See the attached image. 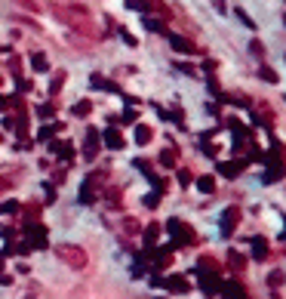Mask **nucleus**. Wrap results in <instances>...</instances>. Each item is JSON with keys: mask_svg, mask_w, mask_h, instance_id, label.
Wrapping results in <instances>:
<instances>
[{"mask_svg": "<svg viewBox=\"0 0 286 299\" xmlns=\"http://www.w3.org/2000/svg\"><path fill=\"white\" fill-rule=\"evenodd\" d=\"M96 152H99V133H96V130H87V145H84L87 161H93V158H96Z\"/></svg>", "mask_w": 286, "mask_h": 299, "instance_id": "7", "label": "nucleus"}, {"mask_svg": "<svg viewBox=\"0 0 286 299\" xmlns=\"http://www.w3.org/2000/svg\"><path fill=\"white\" fill-rule=\"evenodd\" d=\"M102 142H105L108 148H114V152H117V148H124V136H120L117 130H105V136H102Z\"/></svg>", "mask_w": 286, "mask_h": 299, "instance_id": "11", "label": "nucleus"}, {"mask_svg": "<svg viewBox=\"0 0 286 299\" xmlns=\"http://www.w3.org/2000/svg\"><path fill=\"white\" fill-rule=\"evenodd\" d=\"M157 235H160V229L157 226H148L145 229V247H154L157 244Z\"/></svg>", "mask_w": 286, "mask_h": 299, "instance_id": "18", "label": "nucleus"}, {"mask_svg": "<svg viewBox=\"0 0 286 299\" xmlns=\"http://www.w3.org/2000/svg\"><path fill=\"white\" fill-rule=\"evenodd\" d=\"M127 7H130V10H142V13H145V10H148V7H145V4H142V0H127Z\"/></svg>", "mask_w": 286, "mask_h": 299, "instance_id": "26", "label": "nucleus"}, {"mask_svg": "<svg viewBox=\"0 0 286 299\" xmlns=\"http://www.w3.org/2000/svg\"><path fill=\"white\" fill-rule=\"evenodd\" d=\"M167 229H170V235L176 238V244H191V241H194V232L185 226V222H179V219H170Z\"/></svg>", "mask_w": 286, "mask_h": 299, "instance_id": "2", "label": "nucleus"}, {"mask_svg": "<svg viewBox=\"0 0 286 299\" xmlns=\"http://www.w3.org/2000/svg\"><path fill=\"white\" fill-rule=\"evenodd\" d=\"M90 108H93V105L84 99V102H77V105H74V115H77V118H84V115H90Z\"/></svg>", "mask_w": 286, "mask_h": 299, "instance_id": "20", "label": "nucleus"}, {"mask_svg": "<svg viewBox=\"0 0 286 299\" xmlns=\"http://www.w3.org/2000/svg\"><path fill=\"white\" fill-rule=\"evenodd\" d=\"M4 108H7V99H4V96H0V111H4Z\"/></svg>", "mask_w": 286, "mask_h": 299, "instance_id": "29", "label": "nucleus"}, {"mask_svg": "<svg viewBox=\"0 0 286 299\" xmlns=\"http://www.w3.org/2000/svg\"><path fill=\"white\" fill-rule=\"evenodd\" d=\"M28 247H34V250H44L47 247V229L44 226H28Z\"/></svg>", "mask_w": 286, "mask_h": 299, "instance_id": "3", "label": "nucleus"}, {"mask_svg": "<svg viewBox=\"0 0 286 299\" xmlns=\"http://www.w3.org/2000/svg\"><path fill=\"white\" fill-rule=\"evenodd\" d=\"M56 130H59V127H44V130H40V139H53Z\"/></svg>", "mask_w": 286, "mask_h": 299, "instance_id": "27", "label": "nucleus"}, {"mask_svg": "<svg viewBox=\"0 0 286 299\" xmlns=\"http://www.w3.org/2000/svg\"><path fill=\"white\" fill-rule=\"evenodd\" d=\"M240 170H243V161H225V164H219V173L228 176V179H234Z\"/></svg>", "mask_w": 286, "mask_h": 299, "instance_id": "10", "label": "nucleus"}, {"mask_svg": "<svg viewBox=\"0 0 286 299\" xmlns=\"http://www.w3.org/2000/svg\"><path fill=\"white\" fill-rule=\"evenodd\" d=\"M160 164H163V167H176V155H173V152H163V155H160Z\"/></svg>", "mask_w": 286, "mask_h": 299, "instance_id": "21", "label": "nucleus"}, {"mask_svg": "<svg viewBox=\"0 0 286 299\" xmlns=\"http://www.w3.org/2000/svg\"><path fill=\"white\" fill-rule=\"evenodd\" d=\"M0 213H19V204H16V201H7V204H0Z\"/></svg>", "mask_w": 286, "mask_h": 299, "instance_id": "23", "label": "nucleus"}, {"mask_svg": "<svg viewBox=\"0 0 286 299\" xmlns=\"http://www.w3.org/2000/svg\"><path fill=\"white\" fill-rule=\"evenodd\" d=\"M170 44H173V50H179V53H197V47L188 41V37H179V34H170Z\"/></svg>", "mask_w": 286, "mask_h": 299, "instance_id": "8", "label": "nucleus"}, {"mask_svg": "<svg viewBox=\"0 0 286 299\" xmlns=\"http://www.w3.org/2000/svg\"><path fill=\"white\" fill-rule=\"evenodd\" d=\"M163 287L173 290V293H188V290H191V287H188V281H185V278H179V275L167 278V281H163Z\"/></svg>", "mask_w": 286, "mask_h": 299, "instance_id": "9", "label": "nucleus"}, {"mask_svg": "<svg viewBox=\"0 0 286 299\" xmlns=\"http://www.w3.org/2000/svg\"><path fill=\"white\" fill-rule=\"evenodd\" d=\"M259 74H262V81H268V84H277V74H274L271 68H262Z\"/></svg>", "mask_w": 286, "mask_h": 299, "instance_id": "22", "label": "nucleus"}, {"mask_svg": "<svg viewBox=\"0 0 286 299\" xmlns=\"http://www.w3.org/2000/svg\"><path fill=\"white\" fill-rule=\"evenodd\" d=\"M40 118H53V105H40Z\"/></svg>", "mask_w": 286, "mask_h": 299, "instance_id": "28", "label": "nucleus"}, {"mask_svg": "<svg viewBox=\"0 0 286 299\" xmlns=\"http://www.w3.org/2000/svg\"><path fill=\"white\" fill-rule=\"evenodd\" d=\"M283 25H286V16H283Z\"/></svg>", "mask_w": 286, "mask_h": 299, "instance_id": "30", "label": "nucleus"}, {"mask_svg": "<svg viewBox=\"0 0 286 299\" xmlns=\"http://www.w3.org/2000/svg\"><path fill=\"white\" fill-rule=\"evenodd\" d=\"M219 290H222L228 299H247V290H243V284H237V281H225Z\"/></svg>", "mask_w": 286, "mask_h": 299, "instance_id": "5", "label": "nucleus"}, {"mask_svg": "<svg viewBox=\"0 0 286 299\" xmlns=\"http://www.w3.org/2000/svg\"><path fill=\"white\" fill-rule=\"evenodd\" d=\"M197 189H200L203 195H213V192H216V179H213V176H200V179H197Z\"/></svg>", "mask_w": 286, "mask_h": 299, "instance_id": "14", "label": "nucleus"}, {"mask_svg": "<svg viewBox=\"0 0 286 299\" xmlns=\"http://www.w3.org/2000/svg\"><path fill=\"white\" fill-rule=\"evenodd\" d=\"M268 281H271L274 287H280V284H283V275H280V272H271V275H268Z\"/></svg>", "mask_w": 286, "mask_h": 299, "instance_id": "25", "label": "nucleus"}, {"mask_svg": "<svg viewBox=\"0 0 286 299\" xmlns=\"http://www.w3.org/2000/svg\"><path fill=\"white\" fill-rule=\"evenodd\" d=\"M93 201H96V185H93V179H87L84 189H80V204H93Z\"/></svg>", "mask_w": 286, "mask_h": 299, "instance_id": "12", "label": "nucleus"}, {"mask_svg": "<svg viewBox=\"0 0 286 299\" xmlns=\"http://www.w3.org/2000/svg\"><path fill=\"white\" fill-rule=\"evenodd\" d=\"M145 28L148 31H157V34H167V25H163L160 19H154V16H145Z\"/></svg>", "mask_w": 286, "mask_h": 299, "instance_id": "15", "label": "nucleus"}, {"mask_svg": "<svg viewBox=\"0 0 286 299\" xmlns=\"http://www.w3.org/2000/svg\"><path fill=\"white\" fill-rule=\"evenodd\" d=\"M56 256L62 259L65 266H71V269H87V250L84 247H74V244H59L56 247Z\"/></svg>", "mask_w": 286, "mask_h": 299, "instance_id": "1", "label": "nucleus"}, {"mask_svg": "<svg viewBox=\"0 0 286 299\" xmlns=\"http://www.w3.org/2000/svg\"><path fill=\"white\" fill-rule=\"evenodd\" d=\"M253 259H268V241L265 238H253Z\"/></svg>", "mask_w": 286, "mask_h": 299, "instance_id": "13", "label": "nucleus"}, {"mask_svg": "<svg viewBox=\"0 0 286 299\" xmlns=\"http://www.w3.org/2000/svg\"><path fill=\"white\" fill-rule=\"evenodd\" d=\"M53 152L62 155V158H71V155H74V145H71V142H62V145H53Z\"/></svg>", "mask_w": 286, "mask_h": 299, "instance_id": "19", "label": "nucleus"}, {"mask_svg": "<svg viewBox=\"0 0 286 299\" xmlns=\"http://www.w3.org/2000/svg\"><path fill=\"white\" fill-rule=\"evenodd\" d=\"M136 142H139V145H148V142H151V127L139 124V127H136Z\"/></svg>", "mask_w": 286, "mask_h": 299, "instance_id": "16", "label": "nucleus"}, {"mask_svg": "<svg viewBox=\"0 0 286 299\" xmlns=\"http://www.w3.org/2000/svg\"><path fill=\"white\" fill-rule=\"evenodd\" d=\"M31 68H34V71H50V65H47V56L34 53V56H31Z\"/></svg>", "mask_w": 286, "mask_h": 299, "instance_id": "17", "label": "nucleus"}, {"mask_svg": "<svg viewBox=\"0 0 286 299\" xmlns=\"http://www.w3.org/2000/svg\"><path fill=\"white\" fill-rule=\"evenodd\" d=\"M200 275H203V272H200ZM219 287H222L219 275H213V272L203 275V281H200V290H203V293H219Z\"/></svg>", "mask_w": 286, "mask_h": 299, "instance_id": "6", "label": "nucleus"}, {"mask_svg": "<svg viewBox=\"0 0 286 299\" xmlns=\"http://www.w3.org/2000/svg\"><path fill=\"white\" fill-rule=\"evenodd\" d=\"M228 259H231L234 269H243V256H240V253H228Z\"/></svg>", "mask_w": 286, "mask_h": 299, "instance_id": "24", "label": "nucleus"}, {"mask_svg": "<svg viewBox=\"0 0 286 299\" xmlns=\"http://www.w3.org/2000/svg\"><path fill=\"white\" fill-rule=\"evenodd\" d=\"M237 222H240V210H237V207L225 210V213H222V232H225V235H231V232L237 229Z\"/></svg>", "mask_w": 286, "mask_h": 299, "instance_id": "4", "label": "nucleus"}]
</instances>
